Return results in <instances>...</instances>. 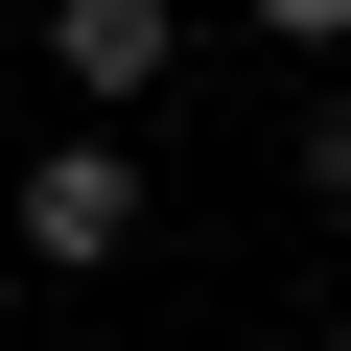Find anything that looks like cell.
Here are the masks:
<instances>
[{
  "label": "cell",
  "mask_w": 351,
  "mask_h": 351,
  "mask_svg": "<svg viewBox=\"0 0 351 351\" xmlns=\"http://www.w3.org/2000/svg\"><path fill=\"white\" fill-rule=\"evenodd\" d=\"M141 211H164V188H141V141H117V117H71V141L24 164V188H0L24 281H117V258H141Z\"/></svg>",
  "instance_id": "1"
},
{
  "label": "cell",
  "mask_w": 351,
  "mask_h": 351,
  "mask_svg": "<svg viewBox=\"0 0 351 351\" xmlns=\"http://www.w3.org/2000/svg\"><path fill=\"white\" fill-rule=\"evenodd\" d=\"M164 71H188V0H47V94H71V117H117V141H141V117H164Z\"/></svg>",
  "instance_id": "2"
},
{
  "label": "cell",
  "mask_w": 351,
  "mask_h": 351,
  "mask_svg": "<svg viewBox=\"0 0 351 351\" xmlns=\"http://www.w3.org/2000/svg\"><path fill=\"white\" fill-rule=\"evenodd\" d=\"M281 164H304V188H328V211H351V71L304 94V141H281Z\"/></svg>",
  "instance_id": "3"
},
{
  "label": "cell",
  "mask_w": 351,
  "mask_h": 351,
  "mask_svg": "<svg viewBox=\"0 0 351 351\" xmlns=\"http://www.w3.org/2000/svg\"><path fill=\"white\" fill-rule=\"evenodd\" d=\"M234 24H258V47H351V0H234Z\"/></svg>",
  "instance_id": "4"
},
{
  "label": "cell",
  "mask_w": 351,
  "mask_h": 351,
  "mask_svg": "<svg viewBox=\"0 0 351 351\" xmlns=\"http://www.w3.org/2000/svg\"><path fill=\"white\" fill-rule=\"evenodd\" d=\"M304 351H351V328H304Z\"/></svg>",
  "instance_id": "5"
}]
</instances>
